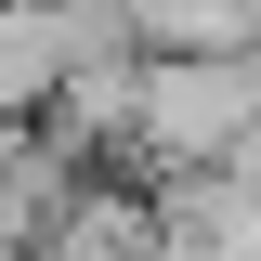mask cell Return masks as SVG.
I'll return each instance as SVG.
<instances>
[{
	"label": "cell",
	"mask_w": 261,
	"mask_h": 261,
	"mask_svg": "<svg viewBox=\"0 0 261 261\" xmlns=\"http://www.w3.org/2000/svg\"><path fill=\"white\" fill-rule=\"evenodd\" d=\"M261 118V53H144L130 92V170H209Z\"/></svg>",
	"instance_id": "obj_1"
}]
</instances>
